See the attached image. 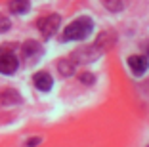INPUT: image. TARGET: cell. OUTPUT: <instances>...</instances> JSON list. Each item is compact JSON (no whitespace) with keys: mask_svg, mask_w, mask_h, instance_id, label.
Returning <instances> with one entry per match:
<instances>
[{"mask_svg":"<svg viewBox=\"0 0 149 147\" xmlns=\"http://www.w3.org/2000/svg\"><path fill=\"white\" fill-rule=\"evenodd\" d=\"M10 27H12V21H10L6 15H0V33H6V31H10Z\"/></svg>","mask_w":149,"mask_h":147,"instance_id":"obj_12","label":"cell"},{"mask_svg":"<svg viewBox=\"0 0 149 147\" xmlns=\"http://www.w3.org/2000/svg\"><path fill=\"white\" fill-rule=\"evenodd\" d=\"M59 23H61V17L57 15V13H52V15H46V17H40L36 27L38 31L42 33L44 38H50L52 35H56L57 29H59Z\"/></svg>","mask_w":149,"mask_h":147,"instance_id":"obj_2","label":"cell"},{"mask_svg":"<svg viewBox=\"0 0 149 147\" xmlns=\"http://www.w3.org/2000/svg\"><path fill=\"white\" fill-rule=\"evenodd\" d=\"M147 147H149V145H147Z\"/></svg>","mask_w":149,"mask_h":147,"instance_id":"obj_15","label":"cell"},{"mask_svg":"<svg viewBox=\"0 0 149 147\" xmlns=\"http://www.w3.org/2000/svg\"><path fill=\"white\" fill-rule=\"evenodd\" d=\"M29 8H31V2L29 0H10V12L15 13V15L27 13Z\"/></svg>","mask_w":149,"mask_h":147,"instance_id":"obj_8","label":"cell"},{"mask_svg":"<svg viewBox=\"0 0 149 147\" xmlns=\"http://www.w3.org/2000/svg\"><path fill=\"white\" fill-rule=\"evenodd\" d=\"M33 82H35V86L38 88L40 92H50L52 86H54V78L48 71H38V73H35V77H33Z\"/></svg>","mask_w":149,"mask_h":147,"instance_id":"obj_5","label":"cell"},{"mask_svg":"<svg viewBox=\"0 0 149 147\" xmlns=\"http://www.w3.org/2000/svg\"><path fill=\"white\" fill-rule=\"evenodd\" d=\"M145 54H147V57H149V44L145 46Z\"/></svg>","mask_w":149,"mask_h":147,"instance_id":"obj_14","label":"cell"},{"mask_svg":"<svg viewBox=\"0 0 149 147\" xmlns=\"http://www.w3.org/2000/svg\"><path fill=\"white\" fill-rule=\"evenodd\" d=\"M0 103H2V105L21 103V95H19L17 90H13V88H6V90L0 92Z\"/></svg>","mask_w":149,"mask_h":147,"instance_id":"obj_7","label":"cell"},{"mask_svg":"<svg viewBox=\"0 0 149 147\" xmlns=\"http://www.w3.org/2000/svg\"><path fill=\"white\" fill-rule=\"evenodd\" d=\"M79 80H80V84L92 86L94 80H96V77H94V73H90V71H84V73H80V75H79Z\"/></svg>","mask_w":149,"mask_h":147,"instance_id":"obj_11","label":"cell"},{"mask_svg":"<svg viewBox=\"0 0 149 147\" xmlns=\"http://www.w3.org/2000/svg\"><path fill=\"white\" fill-rule=\"evenodd\" d=\"M57 71L61 77H73L74 75V63L67 57V59H59L57 61Z\"/></svg>","mask_w":149,"mask_h":147,"instance_id":"obj_9","label":"cell"},{"mask_svg":"<svg viewBox=\"0 0 149 147\" xmlns=\"http://www.w3.org/2000/svg\"><path fill=\"white\" fill-rule=\"evenodd\" d=\"M19 67V59L15 54L10 50H2L0 52V73L2 75H13Z\"/></svg>","mask_w":149,"mask_h":147,"instance_id":"obj_3","label":"cell"},{"mask_svg":"<svg viewBox=\"0 0 149 147\" xmlns=\"http://www.w3.org/2000/svg\"><path fill=\"white\" fill-rule=\"evenodd\" d=\"M101 4H103V8L107 10V12H120V10L124 8L123 0H101Z\"/></svg>","mask_w":149,"mask_h":147,"instance_id":"obj_10","label":"cell"},{"mask_svg":"<svg viewBox=\"0 0 149 147\" xmlns=\"http://www.w3.org/2000/svg\"><path fill=\"white\" fill-rule=\"evenodd\" d=\"M21 54L27 61H31V59H35V57H38L40 54H42V46H40L36 40H27L21 48Z\"/></svg>","mask_w":149,"mask_h":147,"instance_id":"obj_6","label":"cell"},{"mask_svg":"<svg viewBox=\"0 0 149 147\" xmlns=\"http://www.w3.org/2000/svg\"><path fill=\"white\" fill-rule=\"evenodd\" d=\"M40 141H42V139H40V138H31V139H29V141H27V145H29V147H35V145H38Z\"/></svg>","mask_w":149,"mask_h":147,"instance_id":"obj_13","label":"cell"},{"mask_svg":"<svg viewBox=\"0 0 149 147\" xmlns=\"http://www.w3.org/2000/svg\"><path fill=\"white\" fill-rule=\"evenodd\" d=\"M128 67L136 77H141L149 69V59L145 56H130L128 57Z\"/></svg>","mask_w":149,"mask_h":147,"instance_id":"obj_4","label":"cell"},{"mask_svg":"<svg viewBox=\"0 0 149 147\" xmlns=\"http://www.w3.org/2000/svg\"><path fill=\"white\" fill-rule=\"evenodd\" d=\"M94 31V21L90 17H79L74 19L73 23L65 27L63 31V40H86L88 36L92 35Z\"/></svg>","mask_w":149,"mask_h":147,"instance_id":"obj_1","label":"cell"}]
</instances>
